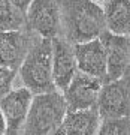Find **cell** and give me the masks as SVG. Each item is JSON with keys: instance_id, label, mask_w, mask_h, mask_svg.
<instances>
[{"instance_id": "1", "label": "cell", "mask_w": 130, "mask_h": 135, "mask_svg": "<svg viewBox=\"0 0 130 135\" xmlns=\"http://www.w3.org/2000/svg\"><path fill=\"white\" fill-rule=\"evenodd\" d=\"M105 30V15L99 2L60 0V35L69 44L88 42Z\"/></svg>"}, {"instance_id": "2", "label": "cell", "mask_w": 130, "mask_h": 135, "mask_svg": "<svg viewBox=\"0 0 130 135\" xmlns=\"http://www.w3.org/2000/svg\"><path fill=\"white\" fill-rule=\"evenodd\" d=\"M51 39L39 38L30 47L24 60L18 68V74L25 89L33 95L48 93L55 90L53 83V69H51Z\"/></svg>"}, {"instance_id": "3", "label": "cell", "mask_w": 130, "mask_h": 135, "mask_svg": "<svg viewBox=\"0 0 130 135\" xmlns=\"http://www.w3.org/2000/svg\"><path fill=\"white\" fill-rule=\"evenodd\" d=\"M66 114L63 95L57 90L33 95L29 113L19 135H49L60 128Z\"/></svg>"}, {"instance_id": "4", "label": "cell", "mask_w": 130, "mask_h": 135, "mask_svg": "<svg viewBox=\"0 0 130 135\" xmlns=\"http://www.w3.org/2000/svg\"><path fill=\"white\" fill-rule=\"evenodd\" d=\"M25 29L43 39L60 36V0H32L24 12Z\"/></svg>"}, {"instance_id": "5", "label": "cell", "mask_w": 130, "mask_h": 135, "mask_svg": "<svg viewBox=\"0 0 130 135\" xmlns=\"http://www.w3.org/2000/svg\"><path fill=\"white\" fill-rule=\"evenodd\" d=\"M96 110L100 119H121L129 116V74L118 80L105 81L102 84Z\"/></svg>"}, {"instance_id": "6", "label": "cell", "mask_w": 130, "mask_h": 135, "mask_svg": "<svg viewBox=\"0 0 130 135\" xmlns=\"http://www.w3.org/2000/svg\"><path fill=\"white\" fill-rule=\"evenodd\" d=\"M102 84L103 81L99 78L90 77L76 71L70 83L61 92L64 104H66V111L96 108Z\"/></svg>"}, {"instance_id": "7", "label": "cell", "mask_w": 130, "mask_h": 135, "mask_svg": "<svg viewBox=\"0 0 130 135\" xmlns=\"http://www.w3.org/2000/svg\"><path fill=\"white\" fill-rule=\"evenodd\" d=\"M103 44L106 56V78L105 81H114L129 74L130 68V39L129 36L114 35L105 30L99 36ZM103 81V83H105Z\"/></svg>"}, {"instance_id": "8", "label": "cell", "mask_w": 130, "mask_h": 135, "mask_svg": "<svg viewBox=\"0 0 130 135\" xmlns=\"http://www.w3.org/2000/svg\"><path fill=\"white\" fill-rule=\"evenodd\" d=\"M33 93L25 87L12 89L0 99V111L6 122L5 135H19L29 113Z\"/></svg>"}, {"instance_id": "9", "label": "cell", "mask_w": 130, "mask_h": 135, "mask_svg": "<svg viewBox=\"0 0 130 135\" xmlns=\"http://www.w3.org/2000/svg\"><path fill=\"white\" fill-rule=\"evenodd\" d=\"M51 47H53L51 54L53 83L55 90L61 93L78 71L73 45L61 36H55L51 39Z\"/></svg>"}, {"instance_id": "10", "label": "cell", "mask_w": 130, "mask_h": 135, "mask_svg": "<svg viewBox=\"0 0 130 135\" xmlns=\"http://www.w3.org/2000/svg\"><path fill=\"white\" fill-rule=\"evenodd\" d=\"M36 39L27 29L0 32V66L18 72V68Z\"/></svg>"}, {"instance_id": "11", "label": "cell", "mask_w": 130, "mask_h": 135, "mask_svg": "<svg viewBox=\"0 0 130 135\" xmlns=\"http://www.w3.org/2000/svg\"><path fill=\"white\" fill-rule=\"evenodd\" d=\"M73 53H75L76 68L79 72L105 81L106 56L100 39L96 38L88 41V42L75 44L73 45Z\"/></svg>"}, {"instance_id": "12", "label": "cell", "mask_w": 130, "mask_h": 135, "mask_svg": "<svg viewBox=\"0 0 130 135\" xmlns=\"http://www.w3.org/2000/svg\"><path fill=\"white\" fill-rule=\"evenodd\" d=\"M100 116L96 108L66 111L60 128L66 135H96Z\"/></svg>"}, {"instance_id": "13", "label": "cell", "mask_w": 130, "mask_h": 135, "mask_svg": "<svg viewBox=\"0 0 130 135\" xmlns=\"http://www.w3.org/2000/svg\"><path fill=\"white\" fill-rule=\"evenodd\" d=\"M105 26L109 33L129 36L130 35V0H105L102 6Z\"/></svg>"}, {"instance_id": "14", "label": "cell", "mask_w": 130, "mask_h": 135, "mask_svg": "<svg viewBox=\"0 0 130 135\" xmlns=\"http://www.w3.org/2000/svg\"><path fill=\"white\" fill-rule=\"evenodd\" d=\"M25 29L24 12L12 3V0H0V32Z\"/></svg>"}, {"instance_id": "15", "label": "cell", "mask_w": 130, "mask_h": 135, "mask_svg": "<svg viewBox=\"0 0 130 135\" xmlns=\"http://www.w3.org/2000/svg\"><path fill=\"white\" fill-rule=\"evenodd\" d=\"M96 135H130L129 116L121 119H100Z\"/></svg>"}, {"instance_id": "16", "label": "cell", "mask_w": 130, "mask_h": 135, "mask_svg": "<svg viewBox=\"0 0 130 135\" xmlns=\"http://www.w3.org/2000/svg\"><path fill=\"white\" fill-rule=\"evenodd\" d=\"M17 71L0 66V99L12 90V84L17 77Z\"/></svg>"}, {"instance_id": "17", "label": "cell", "mask_w": 130, "mask_h": 135, "mask_svg": "<svg viewBox=\"0 0 130 135\" xmlns=\"http://www.w3.org/2000/svg\"><path fill=\"white\" fill-rule=\"evenodd\" d=\"M5 132H6V122L2 111H0V135H5Z\"/></svg>"}, {"instance_id": "18", "label": "cell", "mask_w": 130, "mask_h": 135, "mask_svg": "<svg viewBox=\"0 0 130 135\" xmlns=\"http://www.w3.org/2000/svg\"><path fill=\"white\" fill-rule=\"evenodd\" d=\"M49 135H66V134L63 132V129H61V128H57V129H55V131H53V132H51Z\"/></svg>"}, {"instance_id": "19", "label": "cell", "mask_w": 130, "mask_h": 135, "mask_svg": "<svg viewBox=\"0 0 130 135\" xmlns=\"http://www.w3.org/2000/svg\"><path fill=\"white\" fill-rule=\"evenodd\" d=\"M94 2H100V0H94ZM103 2H105V0H103Z\"/></svg>"}]
</instances>
